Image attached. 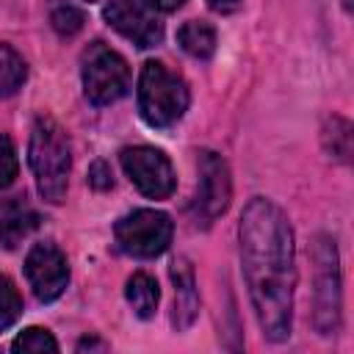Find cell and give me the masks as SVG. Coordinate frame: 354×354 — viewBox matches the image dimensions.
Segmentation results:
<instances>
[{"mask_svg":"<svg viewBox=\"0 0 354 354\" xmlns=\"http://www.w3.org/2000/svg\"><path fill=\"white\" fill-rule=\"evenodd\" d=\"M50 22H53V28H55V33H58V36H75V33L83 28L86 17H83V11H80V8H75L72 3H61V6H55V8H53Z\"/></svg>","mask_w":354,"mask_h":354,"instance_id":"ac0fdd59","label":"cell"},{"mask_svg":"<svg viewBox=\"0 0 354 354\" xmlns=\"http://www.w3.org/2000/svg\"><path fill=\"white\" fill-rule=\"evenodd\" d=\"M152 11H163V14H171V11H177L185 0H144Z\"/></svg>","mask_w":354,"mask_h":354,"instance_id":"7402d4cb","label":"cell"},{"mask_svg":"<svg viewBox=\"0 0 354 354\" xmlns=\"http://www.w3.org/2000/svg\"><path fill=\"white\" fill-rule=\"evenodd\" d=\"M19 315H22V296L14 288V282L6 274H0V332L8 329Z\"/></svg>","mask_w":354,"mask_h":354,"instance_id":"2e32d148","label":"cell"},{"mask_svg":"<svg viewBox=\"0 0 354 354\" xmlns=\"http://www.w3.org/2000/svg\"><path fill=\"white\" fill-rule=\"evenodd\" d=\"M11 348L14 351H58V340L41 326H28L22 335L14 337Z\"/></svg>","mask_w":354,"mask_h":354,"instance_id":"e0dca14e","label":"cell"},{"mask_svg":"<svg viewBox=\"0 0 354 354\" xmlns=\"http://www.w3.org/2000/svg\"><path fill=\"white\" fill-rule=\"evenodd\" d=\"M25 80H28L25 58L11 44H0V97L17 94Z\"/></svg>","mask_w":354,"mask_h":354,"instance_id":"9a60e30c","label":"cell"},{"mask_svg":"<svg viewBox=\"0 0 354 354\" xmlns=\"http://www.w3.org/2000/svg\"><path fill=\"white\" fill-rule=\"evenodd\" d=\"M75 348L77 351H108V343L105 340H97V337H80Z\"/></svg>","mask_w":354,"mask_h":354,"instance_id":"603a6c76","label":"cell"},{"mask_svg":"<svg viewBox=\"0 0 354 354\" xmlns=\"http://www.w3.org/2000/svg\"><path fill=\"white\" fill-rule=\"evenodd\" d=\"M177 44L199 61H207L216 53V28L205 19H188L180 30H177Z\"/></svg>","mask_w":354,"mask_h":354,"instance_id":"4fadbf2b","label":"cell"},{"mask_svg":"<svg viewBox=\"0 0 354 354\" xmlns=\"http://www.w3.org/2000/svg\"><path fill=\"white\" fill-rule=\"evenodd\" d=\"M102 17L116 33H122L141 50L158 47L163 41V22L141 0H111L102 8Z\"/></svg>","mask_w":354,"mask_h":354,"instance_id":"30bf717a","label":"cell"},{"mask_svg":"<svg viewBox=\"0 0 354 354\" xmlns=\"http://www.w3.org/2000/svg\"><path fill=\"white\" fill-rule=\"evenodd\" d=\"M88 3H94V0H88Z\"/></svg>","mask_w":354,"mask_h":354,"instance_id":"cb8c5ba5","label":"cell"},{"mask_svg":"<svg viewBox=\"0 0 354 354\" xmlns=\"http://www.w3.org/2000/svg\"><path fill=\"white\" fill-rule=\"evenodd\" d=\"M124 296H127V304L133 307V313L138 318H152L155 310H158V301H160V288L155 282V277L138 271L127 279V288H124Z\"/></svg>","mask_w":354,"mask_h":354,"instance_id":"5bb4252c","label":"cell"},{"mask_svg":"<svg viewBox=\"0 0 354 354\" xmlns=\"http://www.w3.org/2000/svg\"><path fill=\"white\" fill-rule=\"evenodd\" d=\"M25 277L39 301H55L69 285V263L66 254L53 241H39L30 246L25 257Z\"/></svg>","mask_w":354,"mask_h":354,"instance_id":"9c48e42d","label":"cell"},{"mask_svg":"<svg viewBox=\"0 0 354 354\" xmlns=\"http://www.w3.org/2000/svg\"><path fill=\"white\" fill-rule=\"evenodd\" d=\"M28 160H30V171L36 177V188L41 199L50 205H61L66 196L69 171H72V144L66 130L53 116H39L33 122Z\"/></svg>","mask_w":354,"mask_h":354,"instance_id":"7a4b0ae2","label":"cell"},{"mask_svg":"<svg viewBox=\"0 0 354 354\" xmlns=\"http://www.w3.org/2000/svg\"><path fill=\"white\" fill-rule=\"evenodd\" d=\"M207 6L216 11V14H232L243 6V0H207Z\"/></svg>","mask_w":354,"mask_h":354,"instance_id":"44dd1931","label":"cell"},{"mask_svg":"<svg viewBox=\"0 0 354 354\" xmlns=\"http://www.w3.org/2000/svg\"><path fill=\"white\" fill-rule=\"evenodd\" d=\"M83 94L91 105H111L130 88V66L127 61L111 50L105 41H91L80 58Z\"/></svg>","mask_w":354,"mask_h":354,"instance_id":"277c9868","label":"cell"},{"mask_svg":"<svg viewBox=\"0 0 354 354\" xmlns=\"http://www.w3.org/2000/svg\"><path fill=\"white\" fill-rule=\"evenodd\" d=\"M313 263H315V329L321 335H335L340 326V268H337V249L335 241L321 235L313 246Z\"/></svg>","mask_w":354,"mask_h":354,"instance_id":"8992f818","label":"cell"},{"mask_svg":"<svg viewBox=\"0 0 354 354\" xmlns=\"http://www.w3.org/2000/svg\"><path fill=\"white\" fill-rule=\"evenodd\" d=\"M196 166H199V183L194 196V221L202 227H210L230 207V199H232L230 166L213 149H202Z\"/></svg>","mask_w":354,"mask_h":354,"instance_id":"52a82bcc","label":"cell"},{"mask_svg":"<svg viewBox=\"0 0 354 354\" xmlns=\"http://www.w3.org/2000/svg\"><path fill=\"white\" fill-rule=\"evenodd\" d=\"M124 174L130 177V183L149 199H166L171 196L177 180H174V169L171 160L155 149V147H127L119 155Z\"/></svg>","mask_w":354,"mask_h":354,"instance_id":"ba28073f","label":"cell"},{"mask_svg":"<svg viewBox=\"0 0 354 354\" xmlns=\"http://www.w3.org/2000/svg\"><path fill=\"white\" fill-rule=\"evenodd\" d=\"M36 227H39V213L28 205L25 196L0 199V243L6 249H17Z\"/></svg>","mask_w":354,"mask_h":354,"instance_id":"7c38bea8","label":"cell"},{"mask_svg":"<svg viewBox=\"0 0 354 354\" xmlns=\"http://www.w3.org/2000/svg\"><path fill=\"white\" fill-rule=\"evenodd\" d=\"M169 274H171V282H174V313H171V324L183 332L199 315V290H196L194 268H191V263L185 257H177L171 263Z\"/></svg>","mask_w":354,"mask_h":354,"instance_id":"8fae6325","label":"cell"},{"mask_svg":"<svg viewBox=\"0 0 354 354\" xmlns=\"http://www.w3.org/2000/svg\"><path fill=\"white\" fill-rule=\"evenodd\" d=\"M19 174V160H17V147L14 141L0 133V191L8 188Z\"/></svg>","mask_w":354,"mask_h":354,"instance_id":"d6986e66","label":"cell"},{"mask_svg":"<svg viewBox=\"0 0 354 354\" xmlns=\"http://www.w3.org/2000/svg\"><path fill=\"white\" fill-rule=\"evenodd\" d=\"M113 235L124 254L147 260V257H158L169 249L174 224L163 210L141 207V210L122 216L113 227Z\"/></svg>","mask_w":354,"mask_h":354,"instance_id":"5b68a950","label":"cell"},{"mask_svg":"<svg viewBox=\"0 0 354 354\" xmlns=\"http://www.w3.org/2000/svg\"><path fill=\"white\" fill-rule=\"evenodd\" d=\"M88 185L97 188V191H108L113 185V174H111V166L105 160H94L91 169H88Z\"/></svg>","mask_w":354,"mask_h":354,"instance_id":"ffe728a7","label":"cell"},{"mask_svg":"<svg viewBox=\"0 0 354 354\" xmlns=\"http://www.w3.org/2000/svg\"><path fill=\"white\" fill-rule=\"evenodd\" d=\"M243 279L263 329V337L282 343L293 329L296 290V243L293 227L282 207L266 196H254L238 224Z\"/></svg>","mask_w":354,"mask_h":354,"instance_id":"6da1fadb","label":"cell"},{"mask_svg":"<svg viewBox=\"0 0 354 354\" xmlns=\"http://www.w3.org/2000/svg\"><path fill=\"white\" fill-rule=\"evenodd\" d=\"M138 113L149 127L166 130L183 119L191 102L188 83L160 61H147L138 75Z\"/></svg>","mask_w":354,"mask_h":354,"instance_id":"3957f363","label":"cell"}]
</instances>
